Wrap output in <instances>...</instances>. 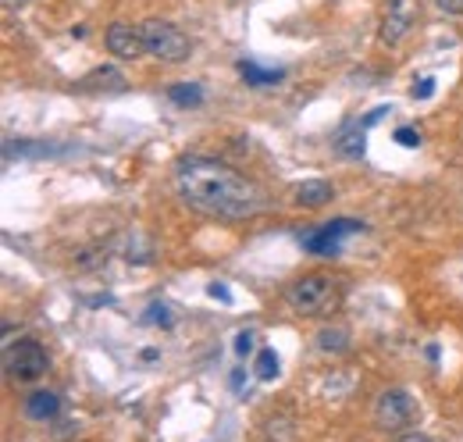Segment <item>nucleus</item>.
I'll return each instance as SVG.
<instances>
[{
    "label": "nucleus",
    "mask_w": 463,
    "mask_h": 442,
    "mask_svg": "<svg viewBox=\"0 0 463 442\" xmlns=\"http://www.w3.org/2000/svg\"><path fill=\"white\" fill-rule=\"evenodd\" d=\"M61 414V396L50 392V389H40L25 400V418L29 421H54Z\"/></svg>",
    "instance_id": "1a4fd4ad"
},
{
    "label": "nucleus",
    "mask_w": 463,
    "mask_h": 442,
    "mask_svg": "<svg viewBox=\"0 0 463 442\" xmlns=\"http://www.w3.org/2000/svg\"><path fill=\"white\" fill-rule=\"evenodd\" d=\"M364 225L353 218H339V221H328V225H321L313 235H304V246H307L310 253H321V257H335L339 253V239L342 235H350V232H360Z\"/></svg>",
    "instance_id": "6e6552de"
},
{
    "label": "nucleus",
    "mask_w": 463,
    "mask_h": 442,
    "mask_svg": "<svg viewBox=\"0 0 463 442\" xmlns=\"http://www.w3.org/2000/svg\"><path fill=\"white\" fill-rule=\"evenodd\" d=\"M239 72L246 78V86H275V82H282V72H264L253 61H239Z\"/></svg>",
    "instance_id": "ddd939ff"
},
{
    "label": "nucleus",
    "mask_w": 463,
    "mask_h": 442,
    "mask_svg": "<svg viewBox=\"0 0 463 442\" xmlns=\"http://www.w3.org/2000/svg\"><path fill=\"white\" fill-rule=\"evenodd\" d=\"M7 7H22V4H32V0H4Z\"/></svg>",
    "instance_id": "b1692460"
},
{
    "label": "nucleus",
    "mask_w": 463,
    "mask_h": 442,
    "mask_svg": "<svg viewBox=\"0 0 463 442\" xmlns=\"http://www.w3.org/2000/svg\"><path fill=\"white\" fill-rule=\"evenodd\" d=\"M111 58L118 61H140L147 54V40H143V29L140 25H129V22H114L107 25V36H104Z\"/></svg>",
    "instance_id": "0eeeda50"
},
{
    "label": "nucleus",
    "mask_w": 463,
    "mask_h": 442,
    "mask_svg": "<svg viewBox=\"0 0 463 442\" xmlns=\"http://www.w3.org/2000/svg\"><path fill=\"white\" fill-rule=\"evenodd\" d=\"M435 7L442 14H463V0H435Z\"/></svg>",
    "instance_id": "412c9836"
},
{
    "label": "nucleus",
    "mask_w": 463,
    "mask_h": 442,
    "mask_svg": "<svg viewBox=\"0 0 463 442\" xmlns=\"http://www.w3.org/2000/svg\"><path fill=\"white\" fill-rule=\"evenodd\" d=\"M4 371L14 382H36L50 371V357L36 339H22V343H7L4 346Z\"/></svg>",
    "instance_id": "20e7f679"
},
{
    "label": "nucleus",
    "mask_w": 463,
    "mask_h": 442,
    "mask_svg": "<svg viewBox=\"0 0 463 442\" xmlns=\"http://www.w3.org/2000/svg\"><path fill=\"white\" fill-rule=\"evenodd\" d=\"M331 197H335V193H331V186H328L324 179H307V182H300V186L293 189V200L304 204V207H324Z\"/></svg>",
    "instance_id": "9d476101"
},
{
    "label": "nucleus",
    "mask_w": 463,
    "mask_h": 442,
    "mask_svg": "<svg viewBox=\"0 0 463 442\" xmlns=\"http://www.w3.org/2000/svg\"><path fill=\"white\" fill-rule=\"evenodd\" d=\"M140 29H143V40H147V54H150V58L168 61V65L189 61L193 43H189V36H186L178 25H171V22H164V18H147Z\"/></svg>",
    "instance_id": "7ed1b4c3"
},
{
    "label": "nucleus",
    "mask_w": 463,
    "mask_h": 442,
    "mask_svg": "<svg viewBox=\"0 0 463 442\" xmlns=\"http://www.w3.org/2000/svg\"><path fill=\"white\" fill-rule=\"evenodd\" d=\"M368 125H346L339 136H335V150L342 153V157H364V150H368Z\"/></svg>",
    "instance_id": "f8f14e48"
},
{
    "label": "nucleus",
    "mask_w": 463,
    "mask_h": 442,
    "mask_svg": "<svg viewBox=\"0 0 463 442\" xmlns=\"http://www.w3.org/2000/svg\"><path fill=\"white\" fill-rule=\"evenodd\" d=\"M182 200L218 221H246L264 211V193L214 157H182L175 168Z\"/></svg>",
    "instance_id": "f257e3e1"
},
{
    "label": "nucleus",
    "mask_w": 463,
    "mask_h": 442,
    "mask_svg": "<svg viewBox=\"0 0 463 442\" xmlns=\"http://www.w3.org/2000/svg\"><path fill=\"white\" fill-rule=\"evenodd\" d=\"M421 18V0H388L386 11H382V25H378V36L386 47H399L413 25Z\"/></svg>",
    "instance_id": "423d86ee"
},
{
    "label": "nucleus",
    "mask_w": 463,
    "mask_h": 442,
    "mask_svg": "<svg viewBox=\"0 0 463 442\" xmlns=\"http://www.w3.org/2000/svg\"><path fill=\"white\" fill-rule=\"evenodd\" d=\"M431 93H435V78H421V82L413 86V97H417V100H428Z\"/></svg>",
    "instance_id": "aec40b11"
},
{
    "label": "nucleus",
    "mask_w": 463,
    "mask_h": 442,
    "mask_svg": "<svg viewBox=\"0 0 463 442\" xmlns=\"http://www.w3.org/2000/svg\"><path fill=\"white\" fill-rule=\"evenodd\" d=\"M211 296H214V299H222V303H232V293L222 286V282H214V286H211Z\"/></svg>",
    "instance_id": "4be33fe9"
},
{
    "label": "nucleus",
    "mask_w": 463,
    "mask_h": 442,
    "mask_svg": "<svg viewBox=\"0 0 463 442\" xmlns=\"http://www.w3.org/2000/svg\"><path fill=\"white\" fill-rule=\"evenodd\" d=\"M253 343H257V336L242 328V332L235 336V354H239V357H250V354H253Z\"/></svg>",
    "instance_id": "a211bd4d"
},
{
    "label": "nucleus",
    "mask_w": 463,
    "mask_h": 442,
    "mask_svg": "<svg viewBox=\"0 0 463 442\" xmlns=\"http://www.w3.org/2000/svg\"><path fill=\"white\" fill-rule=\"evenodd\" d=\"M417 421V403L406 389H386L375 400V425L382 432H403Z\"/></svg>",
    "instance_id": "39448f33"
},
{
    "label": "nucleus",
    "mask_w": 463,
    "mask_h": 442,
    "mask_svg": "<svg viewBox=\"0 0 463 442\" xmlns=\"http://www.w3.org/2000/svg\"><path fill=\"white\" fill-rule=\"evenodd\" d=\"M143 321H147V325H160V328H171V325H175V310H171L168 303H150Z\"/></svg>",
    "instance_id": "dca6fc26"
},
{
    "label": "nucleus",
    "mask_w": 463,
    "mask_h": 442,
    "mask_svg": "<svg viewBox=\"0 0 463 442\" xmlns=\"http://www.w3.org/2000/svg\"><path fill=\"white\" fill-rule=\"evenodd\" d=\"M395 143H399V147H417L421 136H417L413 129H395Z\"/></svg>",
    "instance_id": "6ab92c4d"
},
{
    "label": "nucleus",
    "mask_w": 463,
    "mask_h": 442,
    "mask_svg": "<svg viewBox=\"0 0 463 442\" xmlns=\"http://www.w3.org/2000/svg\"><path fill=\"white\" fill-rule=\"evenodd\" d=\"M168 97H171L175 104H182V107H186V104H200V100H204V89H200L196 82H178V86H171V89H168Z\"/></svg>",
    "instance_id": "4468645a"
},
{
    "label": "nucleus",
    "mask_w": 463,
    "mask_h": 442,
    "mask_svg": "<svg viewBox=\"0 0 463 442\" xmlns=\"http://www.w3.org/2000/svg\"><path fill=\"white\" fill-rule=\"evenodd\" d=\"M257 378H260V382H271V378H275V374H278V357H275V350H260V354H257Z\"/></svg>",
    "instance_id": "f3484780"
},
{
    "label": "nucleus",
    "mask_w": 463,
    "mask_h": 442,
    "mask_svg": "<svg viewBox=\"0 0 463 442\" xmlns=\"http://www.w3.org/2000/svg\"><path fill=\"white\" fill-rule=\"evenodd\" d=\"M395 442H431V439H428L424 432H417V428H413V432H403V436H399Z\"/></svg>",
    "instance_id": "5701e85b"
},
{
    "label": "nucleus",
    "mask_w": 463,
    "mask_h": 442,
    "mask_svg": "<svg viewBox=\"0 0 463 442\" xmlns=\"http://www.w3.org/2000/svg\"><path fill=\"white\" fill-rule=\"evenodd\" d=\"M104 82H111V86H125L122 72H114V69H93V72L86 75L78 86H86V89H96V86H104Z\"/></svg>",
    "instance_id": "2eb2a0df"
},
{
    "label": "nucleus",
    "mask_w": 463,
    "mask_h": 442,
    "mask_svg": "<svg viewBox=\"0 0 463 442\" xmlns=\"http://www.w3.org/2000/svg\"><path fill=\"white\" fill-rule=\"evenodd\" d=\"M317 350H321L324 357H342V354H350V332L339 328V325L321 328V332H317Z\"/></svg>",
    "instance_id": "9b49d317"
},
{
    "label": "nucleus",
    "mask_w": 463,
    "mask_h": 442,
    "mask_svg": "<svg viewBox=\"0 0 463 442\" xmlns=\"http://www.w3.org/2000/svg\"><path fill=\"white\" fill-rule=\"evenodd\" d=\"M286 299L304 318H324L342 303V282L324 275V272H310L286 290Z\"/></svg>",
    "instance_id": "f03ea898"
}]
</instances>
